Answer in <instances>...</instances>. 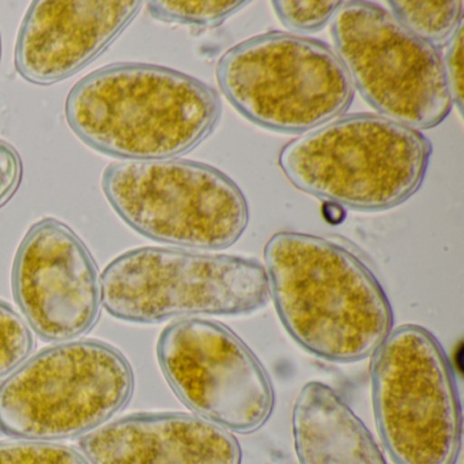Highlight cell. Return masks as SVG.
I'll return each instance as SVG.
<instances>
[{"mask_svg": "<svg viewBox=\"0 0 464 464\" xmlns=\"http://www.w3.org/2000/svg\"><path fill=\"white\" fill-rule=\"evenodd\" d=\"M263 255L279 320L309 354L360 362L390 335L393 311L387 293L343 244L284 230L268 238Z\"/></svg>", "mask_w": 464, "mask_h": 464, "instance_id": "obj_1", "label": "cell"}, {"mask_svg": "<svg viewBox=\"0 0 464 464\" xmlns=\"http://www.w3.org/2000/svg\"><path fill=\"white\" fill-rule=\"evenodd\" d=\"M222 102L208 83L169 67L118 63L70 91L66 121L93 150L126 161L189 153L218 126Z\"/></svg>", "mask_w": 464, "mask_h": 464, "instance_id": "obj_2", "label": "cell"}, {"mask_svg": "<svg viewBox=\"0 0 464 464\" xmlns=\"http://www.w3.org/2000/svg\"><path fill=\"white\" fill-rule=\"evenodd\" d=\"M433 146L417 130L357 113L317 127L279 151L292 186L330 205L362 213L391 210L422 187Z\"/></svg>", "mask_w": 464, "mask_h": 464, "instance_id": "obj_3", "label": "cell"}, {"mask_svg": "<svg viewBox=\"0 0 464 464\" xmlns=\"http://www.w3.org/2000/svg\"><path fill=\"white\" fill-rule=\"evenodd\" d=\"M102 303L123 322L244 316L270 301L265 266L252 257L143 246L102 271Z\"/></svg>", "mask_w": 464, "mask_h": 464, "instance_id": "obj_4", "label": "cell"}, {"mask_svg": "<svg viewBox=\"0 0 464 464\" xmlns=\"http://www.w3.org/2000/svg\"><path fill=\"white\" fill-rule=\"evenodd\" d=\"M217 82L227 102L262 129L304 134L343 115L354 88L325 43L267 32L219 58Z\"/></svg>", "mask_w": 464, "mask_h": 464, "instance_id": "obj_5", "label": "cell"}, {"mask_svg": "<svg viewBox=\"0 0 464 464\" xmlns=\"http://www.w3.org/2000/svg\"><path fill=\"white\" fill-rule=\"evenodd\" d=\"M134 391L127 358L99 341L64 342L21 363L0 384V433L29 441L85 436Z\"/></svg>", "mask_w": 464, "mask_h": 464, "instance_id": "obj_6", "label": "cell"}, {"mask_svg": "<svg viewBox=\"0 0 464 464\" xmlns=\"http://www.w3.org/2000/svg\"><path fill=\"white\" fill-rule=\"evenodd\" d=\"M372 355L374 420L393 463L456 464L460 396L439 339L428 328L403 324Z\"/></svg>", "mask_w": 464, "mask_h": 464, "instance_id": "obj_7", "label": "cell"}, {"mask_svg": "<svg viewBox=\"0 0 464 464\" xmlns=\"http://www.w3.org/2000/svg\"><path fill=\"white\" fill-rule=\"evenodd\" d=\"M102 186L118 216L159 243L221 251L248 227V200L240 187L203 162H113L105 168Z\"/></svg>", "mask_w": 464, "mask_h": 464, "instance_id": "obj_8", "label": "cell"}, {"mask_svg": "<svg viewBox=\"0 0 464 464\" xmlns=\"http://www.w3.org/2000/svg\"><path fill=\"white\" fill-rule=\"evenodd\" d=\"M331 36L363 100L382 118L422 131L440 126L452 111L442 58L373 2H343Z\"/></svg>", "mask_w": 464, "mask_h": 464, "instance_id": "obj_9", "label": "cell"}, {"mask_svg": "<svg viewBox=\"0 0 464 464\" xmlns=\"http://www.w3.org/2000/svg\"><path fill=\"white\" fill-rule=\"evenodd\" d=\"M157 357L173 392L198 417L251 434L273 415L267 369L227 325L199 317L172 323L160 335Z\"/></svg>", "mask_w": 464, "mask_h": 464, "instance_id": "obj_10", "label": "cell"}, {"mask_svg": "<svg viewBox=\"0 0 464 464\" xmlns=\"http://www.w3.org/2000/svg\"><path fill=\"white\" fill-rule=\"evenodd\" d=\"M13 292L37 335L72 342L96 325L102 282L96 262L80 236L55 218L36 222L13 265Z\"/></svg>", "mask_w": 464, "mask_h": 464, "instance_id": "obj_11", "label": "cell"}, {"mask_svg": "<svg viewBox=\"0 0 464 464\" xmlns=\"http://www.w3.org/2000/svg\"><path fill=\"white\" fill-rule=\"evenodd\" d=\"M137 0H39L24 18L15 44L18 74L53 85L85 69L132 23Z\"/></svg>", "mask_w": 464, "mask_h": 464, "instance_id": "obj_12", "label": "cell"}, {"mask_svg": "<svg viewBox=\"0 0 464 464\" xmlns=\"http://www.w3.org/2000/svg\"><path fill=\"white\" fill-rule=\"evenodd\" d=\"M81 453L89 464H241L230 431L183 412L134 414L86 433Z\"/></svg>", "mask_w": 464, "mask_h": 464, "instance_id": "obj_13", "label": "cell"}, {"mask_svg": "<svg viewBox=\"0 0 464 464\" xmlns=\"http://www.w3.org/2000/svg\"><path fill=\"white\" fill-rule=\"evenodd\" d=\"M292 426L300 464H387L365 423L324 382L304 385L293 407Z\"/></svg>", "mask_w": 464, "mask_h": 464, "instance_id": "obj_14", "label": "cell"}, {"mask_svg": "<svg viewBox=\"0 0 464 464\" xmlns=\"http://www.w3.org/2000/svg\"><path fill=\"white\" fill-rule=\"evenodd\" d=\"M404 29L431 47H447L463 26V2H387Z\"/></svg>", "mask_w": 464, "mask_h": 464, "instance_id": "obj_15", "label": "cell"}, {"mask_svg": "<svg viewBox=\"0 0 464 464\" xmlns=\"http://www.w3.org/2000/svg\"><path fill=\"white\" fill-rule=\"evenodd\" d=\"M249 2L210 0V2H149L151 17L168 24L199 29H216L227 18L248 6Z\"/></svg>", "mask_w": 464, "mask_h": 464, "instance_id": "obj_16", "label": "cell"}, {"mask_svg": "<svg viewBox=\"0 0 464 464\" xmlns=\"http://www.w3.org/2000/svg\"><path fill=\"white\" fill-rule=\"evenodd\" d=\"M34 336L23 317L0 301V377L14 372L31 354Z\"/></svg>", "mask_w": 464, "mask_h": 464, "instance_id": "obj_17", "label": "cell"}, {"mask_svg": "<svg viewBox=\"0 0 464 464\" xmlns=\"http://www.w3.org/2000/svg\"><path fill=\"white\" fill-rule=\"evenodd\" d=\"M0 464H89L82 453L47 441L0 442Z\"/></svg>", "mask_w": 464, "mask_h": 464, "instance_id": "obj_18", "label": "cell"}, {"mask_svg": "<svg viewBox=\"0 0 464 464\" xmlns=\"http://www.w3.org/2000/svg\"><path fill=\"white\" fill-rule=\"evenodd\" d=\"M343 2H273L276 17L286 28L317 32L324 28Z\"/></svg>", "mask_w": 464, "mask_h": 464, "instance_id": "obj_19", "label": "cell"}, {"mask_svg": "<svg viewBox=\"0 0 464 464\" xmlns=\"http://www.w3.org/2000/svg\"><path fill=\"white\" fill-rule=\"evenodd\" d=\"M447 47L448 51L442 61L445 80L453 105H456L459 113L463 115V26L459 29Z\"/></svg>", "mask_w": 464, "mask_h": 464, "instance_id": "obj_20", "label": "cell"}, {"mask_svg": "<svg viewBox=\"0 0 464 464\" xmlns=\"http://www.w3.org/2000/svg\"><path fill=\"white\" fill-rule=\"evenodd\" d=\"M23 173V160L17 149L6 140H0V208L20 188Z\"/></svg>", "mask_w": 464, "mask_h": 464, "instance_id": "obj_21", "label": "cell"}, {"mask_svg": "<svg viewBox=\"0 0 464 464\" xmlns=\"http://www.w3.org/2000/svg\"><path fill=\"white\" fill-rule=\"evenodd\" d=\"M0 61H2V37H0Z\"/></svg>", "mask_w": 464, "mask_h": 464, "instance_id": "obj_22", "label": "cell"}]
</instances>
